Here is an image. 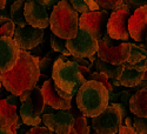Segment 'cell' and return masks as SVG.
<instances>
[{
    "label": "cell",
    "mask_w": 147,
    "mask_h": 134,
    "mask_svg": "<svg viewBox=\"0 0 147 134\" xmlns=\"http://www.w3.org/2000/svg\"><path fill=\"white\" fill-rule=\"evenodd\" d=\"M98 52L96 55L98 58H100L102 61L108 63L111 65H122L124 63L127 61V59L129 57V51H131V45L127 41L120 42L117 46L113 47H107L102 39L98 40Z\"/></svg>",
    "instance_id": "11"
},
{
    "label": "cell",
    "mask_w": 147,
    "mask_h": 134,
    "mask_svg": "<svg viewBox=\"0 0 147 134\" xmlns=\"http://www.w3.org/2000/svg\"><path fill=\"white\" fill-rule=\"evenodd\" d=\"M125 124H126V126H127V127L134 128V125H133V120H132V118L126 116V118H125ZM134 129H136V128H134Z\"/></svg>",
    "instance_id": "36"
},
{
    "label": "cell",
    "mask_w": 147,
    "mask_h": 134,
    "mask_svg": "<svg viewBox=\"0 0 147 134\" xmlns=\"http://www.w3.org/2000/svg\"><path fill=\"white\" fill-rule=\"evenodd\" d=\"M18 107L7 102L6 98L0 99V126L11 127L18 120Z\"/></svg>",
    "instance_id": "20"
},
{
    "label": "cell",
    "mask_w": 147,
    "mask_h": 134,
    "mask_svg": "<svg viewBox=\"0 0 147 134\" xmlns=\"http://www.w3.org/2000/svg\"><path fill=\"white\" fill-rule=\"evenodd\" d=\"M131 51L127 63L140 71L147 72V48L141 44H129Z\"/></svg>",
    "instance_id": "19"
},
{
    "label": "cell",
    "mask_w": 147,
    "mask_h": 134,
    "mask_svg": "<svg viewBox=\"0 0 147 134\" xmlns=\"http://www.w3.org/2000/svg\"><path fill=\"white\" fill-rule=\"evenodd\" d=\"M50 42H51V46L53 48V51H55L58 53H61L63 55H66V57L71 55L69 51L67 50V47H66V39L59 38L58 35L52 33L51 36H50Z\"/></svg>",
    "instance_id": "25"
},
{
    "label": "cell",
    "mask_w": 147,
    "mask_h": 134,
    "mask_svg": "<svg viewBox=\"0 0 147 134\" xmlns=\"http://www.w3.org/2000/svg\"><path fill=\"white\" fill-rule=\"evenodd\" d=\"M45 99L41 92V88L35 86L32 88L28 98L21 101L19 108V116L26 125L33 127L39 126L41 123V114L45 108Z\"/></svg>",
    "instance_id": "5"
},
{
    "label": "cell",
    "mask_w": 147,
    "mask_h": 134,
    "mask_svg": "<svg viewBox=\"0 0 147 134\" xmlns=\"http://www.w3.org/2000/svg\"><path fill=\"white\" fill-rule=\"evenodd\" d=\"M87 80H96V81H99V82L104 83V85H105V87L108 90V92L113 91V86L111 85V82H109L108 77L105 75L104 73H101V72H98V71H95V72H91V74L88 75Z\"/></svg>",
    "instance_id": "27"
},
{
    "label": "cell",
    "mask_w": 147,
    "mask_h": 134,
    "mask_svg": "<svg viewBox=\"0 0 147 134\" xmlns=\"http://www.w3.org/2000/svg\"><path fill=\"white\" fill-rule=\"evenodd\" d=\"M32 1H36V3H39V4H44V0H32Z\"/></svg>",
    "instance_id": "39"
},
{
    "label": "cell",
    "mask_w": 147,
    "mask_h": 134,
    "mask_svg": "<svg viewBox=\"0 0 147 134\" xmlns=\"http://www.w3.org/2000/svg\"><path fill=\"white\" fill-rule=\"evenodd\" d=\"M6 100H7L8 104L14 105V106H17V107H18V102L20 101V100H19V96H18V95H14V94L8 95L7 98H6Z\"/></svg>",
    "instance_id": "33"
},
{
    "label": "cell",
    "mask_w": 147,
    "mask_h": 134,
    "mask_svg": "<svg viewBox=\"0 0 147 134\" xmlns=\"http://www.w3.org/2000/svg\"><path fill=\"white\" fill-rule=\"evenodd\" d=\"M108 17L109 14L106 9L85 12V13H81V15L79 17V27H82L91 32L98 40L102 39L104 34L106 33V25Z\"/></svg>",
    "instance_id": "9"
},
{
    "label": "cell",
    "mask_w": 147,
    "mask_h": 134,
    "mask_svg": "<svg viewBox=\"0 0 147 134\" xmlns=\"http://www.w3.org/2000/svg\"><path fill=\"white\" fill-rule=\"evenodd\" d=\"M40 78L39 58L32 55L28 51H20L17 64L9 71L0 74L3 86L14 95L36 86Z\"/></svg>",
    "instance_id": "1"
},
{
    "label": "cell",
    "mask_w": 147,
    "mask_h": 134,
    "mask_svg": "<svg viewBox=\"0 0 147 134\" xmlns=\"http://www.w3.org/2000/svg\"><path fill=\"white\" fill-rule=\"evenodd\" d=\"M96 4L104 9H117L120 5H122L124 0H95Z\"/></svg>",
    "instance_id": "29"
},
{
    "label": "cell",
    "mask_w": 147,
    "mask_h": 134,
    "mask_svg": "<svg viewBox=\"0 0 147 134\" xmlns=\"http://www.w3.org/2000/svg\"><path fill=\"white\" fill-rule=\"evenodd\" d=\"M129 36L137 42L145 41L147 34V5L133 11L128 20Z\"/></svg>",
    "instance_id": "15"
},
{
    "label": "cell",
    "mask_w": 147,
    "mask_h": 134,
    "mask_svg": "<svg viewBox=\"0 0 147 134\" xmlns=\"http://www.w3.org/2000/svg\"><path fill=\"white\" fill-rule=\"evenodd\" d=\"M1 85H3V83H1V80H0V88H1Z\"/></svg>",
    "instance_id": "42"
},
{
    "label": "cell",
    "mask_w": 147,
    "mask_h": 134,
    "mask_svg": "<svg viewBox=\"0 0 147 134\" xmlns=\"http://www.w3.org/2000/svg\"><path fill=\"white\" fill-rule=\"evenodd\" d=\"M133 125L138 134H147V116L142 118L136 115L133 118Z\"/></svg>",
    "instance_id": "28"
},
{
    "label": "cell",
    "mask_w": 147,
    "mask_h": 134,
    "mask_svg": "<svg viewBox=\"0 0 147 134\" xmlns=\"http://www.w3.org/2000/svg\"><path fill=\"white\" fill-rule=\"evenodd\" d=\"M44 39V30L33 27L31 25L26 26H16L13 40L19 46L20 50L30 51L40 45Z\"/></svg>",
    "instance_id": "12"
},
{
    "label": "cell",
    "mask_w": 147,
    "mask_h": 134,
    "mask_svg": "<svg viewBox=\"0 0 147 134\" xmlns=\"http://www.w3.org/2000/svg\"><path fill=\"white\" fill-rule=\"evenodd\" d=\"M59 1H60V0H44V4H42V5H44L48 11H50V9H52Z\"/></svg>",
    "instance_id": "34"
},
{
    "label": "cell",
    "mask_w": 147,
    "mask_h": 134,
    "mask_svg": "<svg viewBox=\"0 0 147 134\" xmlns=\"http://www.w3.org/2000/svg\"><path fill=\"white\" fill-rule=\"evenodd\" d=\"M41 92L44 95V99L46 105L53 107L54 109H64V111H68L72 107L71 100L63 98L59 93L57 92L55 83L53 79H47L41 86Z\"/></svg>",
    "instance_id": "16"
},
{
    "label": "cell",
    "mask_w": 147,
    "mask_h": 134,
    "mask_svg": "<svg viewBox=\"0 0 147 134\" xmlns=\"http://www.w3.org/2000/svg\"><path fill=\"white\" fill-rule=\"evenodd\" d=\"M66 47L74 58H88L96 54L99 45L98 39L91 32L79 27L74 38L66 40Z\"/></svg>",
    "instance_id": "7"
},
{
    "label": "cell",
    "mask_w": 147,
    "mask_h": 134,
    "mask_svg": "<svg viewBox=\"0 0 147 134\" xmlns=\"http://www.w3.org/2000/svg\"><path fill=\"white\" fill-rule=\"evenodd\" d=\"M26 0H17L9 6V18L16 26H26L27 21L24 15V7Z\"/></svg>",
    "instance_id": "22"
},
{
    "label": "cell",
    "mask_w": 147,
    "mask_h": 134,
    "mask_svg": "<svg viewBox=\"0 0 147 134\" xmlns=\"http://www.w3.org/2000/svg\"><path fill=\"white\" fill-rule=\"evenodd\" d=\"M94 134H96V133H94Z\"/></svg>",
    "instance_id": "43"
},
{
    "label": "cell",
    "mask_w": 147,
    "mask_h": 134,
    "mask_svg": "<svg viewBox=\"0 0 147 134\" xmlns=\"http://www.w3.org/2000/svg\"><path fill=\"white\" fill-rule=\"evenodd\" d=\"M50 27L52 33L66 40L77 35L79 28V14L67 0H60L52 8Z\"/></svg>",
    "instance_id": "4"
},
{
    "label": "cell",
    "mask_w": 147,
    "mask_h": 134,
    "mask_svg": "<svg viewBox=\"0 0 147 134\" xmlns=\"http://www.w3.org/2000/svg\"><path fill=\"white\" fill-rule=\"evenodd\" d=\"M69 3L78 13H85V12L96 11L100 8L95 0H69Z\"/></svg>",
    "instance_id": "23"
},
{
    "label": "cell",
    "mask_w": 147,
    "mask_h": 134,
    "mask_svg": "<svg viewBox=\"0 0 147 134\" xmlns=\"http://www.w3.org/2000/svg\"><path fill=\"white\" fill-rule=\"evenodd\" d=\"M122 4L127 5L131 11H134L144 5H147V0H124Z\"/></svg>",
    "instance_id": "30"
},
{
    "label": "cell",
    "mask_w": 147,
    "mask_h": 134,
    "mask_svg": "<svg viewBox=\"0 0 147 134\" xmlns=\"http://www.w3.org/2000/svg\"><path fill=\"white\" fill-rule=\"evenodd\" d=\"M94 65H95V69L98 72H101L104 73L105 75L108 77V79H111L112 81H109L111 82V85L113 86H120L119 82H118V77L120 74V72L122 69V65H111V64H108V63H105L102 61V60L100 58H95V61H94Z\"/></svg>",
    "instance_id": "21"
},
{
    "label": "cell",
    "mask_w": 147,
    "mask_h": 134,
    "mask_svg": "<svg viewBox=\"0 0 147 134\" xmlns=\"http://www.w3.org/2000/svg\"><path fill=\"white\" fill-rule=\"evenodd\" d=\"M25 134H53V133L46 126L45 127H42V126H33Z\"/></svg>",
    "instance_id": "31"
},
{
    "label": "cell",
    "mask_w": 147,
    "mask_h": 134,
    "mask_svg": "<svg viewBox=\"0 0 147 134\" xmlns=\"http://www.w3.org/2000/svg\"><path fill=\"white\" fill-rule=\"evenodd\" d=\"M122 120L119 102H112L99 115L92 118V126L96 134H117Z\"/></svg>",
    "instance_id": "6"
},
{
    "label": "cell",
    "mask_w": 147,
    "mask_h": 134,
    "mask_svg": "<svg viewBox=\"0 0 147 134\" xmlns=\"http://www.w3.org/2000/svg\"><path fill=\"white\" fill-rule=\"evenodd\" d=\"M0 134H13V131L11 129V127H3V126H0Z\"/></svg>",
    "instance_id": "35"
},
{
    "label": "cell",
    "mask_w": 147,
    "mask_h": 134,
    "mask_svg": "<svg viewBox=\"0 0 147 134\" xmlns=\"http://www.w3.org/2000/svg\"><path fill=\"white\" fill-rule=\"evenodd\" d=\"M20 48L11 36L0 38V74L13 67L20 55Z\"/></svg>",
    "instance_id": "14"
},
{
    "label": "cell",
    "mask_w": 147,
    "mask_h": 134,
    "mask_svg": "<svg viewBox=\"0 0 147 134\" xmlns=\"http://www.w3.org/2000/svg\"><path fill=\"white\" fill-rule=\"evenodd\" d=\"M145 42H146V47H147V34H146V36H145Z\"/></svg>",
    "instance_id": "41"
},
{
    "label": "cell",
    "mask_w": 147,
    "mask_h": 134,
    "mask_svg": "<svg viewBox=\"0 0 147 134\" xmlns=\"http://www.w3.org/2000/svg\"><path fill=\"white\" fill-rule=\"evenodd\" d=\"M16 25L7 15H0V38L1 36H11L13 38Z\"/></svg>",
    "instance_id": "24"
},
{
    "label": "cell",
    "mask_w": 147,
    "mask_h": 134,
    "mask_svg": "<svg viewBox=\"0 0 147 134\" xmlns=\"http://www.w3.org/2000/svg\"><path fill=\"white\" fill-rule=\"evenodd\" d=\"M5 6H6V0H0V9L5 8Z\"/></svg>",
    "instance_id": "37"
},
{
    "label": "cell",
    "mask_w": 147,
    "mask_h": 134,
    "mask_svg": "<svg viewBox=\"0 0 147 134\" xmlns=\"http://www.w3.org/2000/svg\"><path fill=\"white\" fill-rule=\"evenodd\" d=\"M73 129L77 132V134H90V127L87 124V119L84 114L76 115Z\"/></svg>",
    "instance_id": "26"
},
{
    "label": "cell",
    "mask_w": 147,
    "mask_h": 134,
    "mask_svg": "<svg viewBox=\"0 0 147 134\" xmlns=\"http://www.w3.org/2000/svg\"><path fill=\"white\" fill-rule=\"evenodd\" d=\"M44 125L55 134H68L74 124V116L68 111L57 109L53 113H45L41 116Z\"/></svg>",
    "instance_id": "10"
},
{
    "label": "cell",
    "mask_w": 147,
    "mask_h": 134,
    "mask_svg": "<svg viewBox=\"0 0 147 134\" xmlns=\"http://www.w3.org/2000/svg\"><path fill=\"white\" fill-rule=\"evenodd\" d=\"M117 134H138V132L134 129V128H131V127H127L126 125H121L119 127V131Z\"/></svg>",
    "instance_id": "32"
},
{
    "label": "cell",
    "mask_w": 147,
    "mask_h": 134,
    "mask_svg": "<svg viewBox=\"0 0 147 134\" xmlns=\"http://www.w3.org/2000/svg\"><path fill=\"white\" fill-rule=\"evenodd\" d=\"M6 9H7V8H3V9H0V15H6V13H7Z\"/></svg>",
    "instance_id": "38"
},
{
    "label": "cell",
    "mask_w": 147,
    "mask_h": 134,
    "mask_svg": "<svg viewBox=\"0 0 147 134\" xmlns=\"http://www.w3.org/2000/svg\"><path fill=\"white\" fill-rule=\"evenodd\" d=\"M52 79L55 83L57 92L63 98L72 100L87 79L79 69V64L76 60H66L64 57L58 58L53 63Z\"/></svg>",
    "instance_id": "2"
},
{
    "label": "cell",
    "mask_w": 147,
    "mask_h": 134,
    "mask_svg": "<svg viewBox=\"0 0 147 134\" xmlns=\"http://www.w3.org/2000/svg\"><path fill=\"white\" fill-rule=\"evenodd\" d=\"M24 15L28 25L45 30L50 26V14L48 9L42 5L32 0H26L24 7Z\"/></svg>",
    "instance_id": "13"
},
{
    "label": "cell",
    "mask_w": 147,
    "mask_h": 134,
    "mask_svg": "<svg viewBox=\"0 0 147 134\" xmlns=\"http://www.w3.org/2000/svg\"><path fill=\"white\" fill-rule=\"evenodd\" d=\"M77 107L86 118L99 115L109 105L108 90L96 80H86L77 92Z\"/></svg>",
    "instance_id": "3"
},
{
    "label": "cell",
    "mask_w": 147,
    "mask_h": 134,
    "mask_svg": "<svg viewBox=\"0 0 147 134\" xmlns=\"http://www.w3.org/2000/svg\"><path fill=\"white\" fill-rule=\"evenodd\" d=\"M131 14L132 11L125 4L120 5L117 9H113V12L108 17L106 25V32L109 34L111 38L121 41L128 40V20Z\"/></svg>",
    "instance_id": "8"
},
{
    "label": "cell",
    "mask_w": 147,
    "mask_h": 134,
    "mask_svg": "<svg viewBox=\"0 0 147 134\" xmlns=\"http://www.w3.org/2000/svg\"><path fill=\"white\" fill-rule=\"evenodd\" d=\"M53 134H55V133H53ZM68 134H77V132H76L74 129H73V128H72V131H71V132H69Z\"/></svg>",
    "instance_id": "40"
},
{
    "label": "cell",
    "mask_w": 147,
    "mask_h": 134,
    "mask_svg": "<svg viewBox=\"0 0 147 134\" xmlns=\"http://www.w3.org/2000/svg\"><path fill=\"white\" fill-rule=\"evenodd\" d=\"M129 111L137 116H147V87L136 91L131 95L128 102Z\"/></svg>",
    "instance_id": "18"
},
{
    "label": "cell",
    "mask_w": 147,
    "mask_h": 134,
    "mask_svg": "<svg viewBox=\"0 0 147 134\" xmlns=\"http://www.w3.org/2000/svg\"><path fill=\"white\" fill-rule=\"evenodd\" d=\"M145 71H140L126 61L122 64V69L118 77V82L120 86L124 87H137L145 78Z\"/></svg>",
    "instance_id": "17"
}]
</instances>
